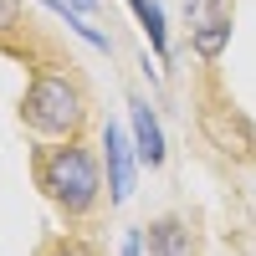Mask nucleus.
<instances>
[{
	"label": "nucleus",
	"instance_id": "3",
	"mask_svg": "<svg viewBox=\"0 0 256 256\" xmlns=\"http://www.w3.org/2000/svg\"><path fill=\"white\" fill-rule=\"evenodd\" d=\"M138 148H134V134L123 123H108L102 128V174H108V205H123L134 195V180H138Z\"/></svg>",
	"mask_w": 256,
	"mask_h": 256
},
{
	"label": "nucleus",
	"instance_id": "2",
	"mask_svg": "<svg viewBox=\"0 0 256 256\" xmlns=\"http://www.w3.org/2000/svg\"><path fill=\"white\" fill-rule=\"evenodd\" d=\"M88 108L92 102L82 77L72 72V62H52V67H36L26 98H20V123L36 138H82Z\"/></svg>",
	"mask_w": 256,
	"mask_h": 256
},
{
	"label": "nucleus",
	"instance_id": "9",
	"mask_svg": "<svg viewBox=\"0 0 256 256\" xmlns=\"http://www.w3.org/2000/svg\"><path fill=\"white\" fill-rule=\"evenodd\" d=\"M216 16H230V0H184V20H190V31L205 26V20H216Z\"/></svg>",
	"mask_w": 256,
	"mask_h": 256
},
{
	"label": "nucleus",
	"instance_id": "1",
	"mask_svg": "<svg viewBox=\"0 0 256 256\" xmlns=\"http://www.w3.org/2000/svg\"><path fill=\"white\" fill-rule=\"evenodd\" d=\"M36 184L67 220H88L92 210L102 205V154L88 148L82 138H56L52 148L36 154Z\"/></svg>",
	"mask_w": 256,
	"mask_h": 256
},
{
	"label": "nucleus",
	"instance_id": "13",
	"mask_svg": "<svg viewBox=\"0 0 256 256\" xmlns=\"http://www.w3.org/2000/svg\"><path fill=\"white\" fill-rule=\"evenodd\" d=\"M72 6H77V10H88V16H92V10H98V0H72Z\"/></svg>",
	"mask_w": 256,
	"mask_h": 256
},
{
	"label": "nucleus",
	"instance_id": "5",
	"mask_svg": "<svg viewBox=\"0 0 256 256\" xmlns=\"http://www.w3.org/2000/svg\"><path fill=\"white\" fill-rule=\"evenodd\" d=\"M148 256H195V230H190L180 216H159L144 226Z\"/></svg>",
	"mask_w": 256,
	"mask_h": 256
},
{
	"label": "nucleus",
	"instance_id": "4",
	"mask_svg": "<svg viewBox=\"0 0 256 256\" xmlns=\"http://www.w3.org/2000/svg\"><path fill=\"white\" fill-rule=\"evenodd\" d=\"M128 134H134V148H138L144 169H159V164L169 159V144H164V123H159V113L148 108L144 98H128Z\"/></svg>",
	"mask_w": 256,
	"mask_h": 256
},
{
	"label": "nucleus",
	"instance_id": "7",
	"mask_svg": "<svg viewBox=\"0 0 256 256\" xmlns=\"http://www.w3.org/2000/svg\"><path fill=\"white\" fill-rule=\"evenodd\" d=\"M41 6H46V10L56 16V20H67V31H72V36H82V41H88L92 52H113V41H108V31H98V26H88V20H82L88 10H77L72 0H41Z\"/></svg>",
	"mask_w": 256,
	"mask_h": 256
},
{
	"label": "nucleus",
	"instance_id": "11",
	"mask_svg": "<svg viewBox=\"0 0 256 256\" xmlns=\"http://www.w3.org/2000/svg\"><path fill=\"white\" fill-rule=\"evenodd\" d=\"M26 20H20V0H0V41L6 36H16Z\"/></svg>",
	"mask_w": 256,
	"mask_h": 256
},
{
	"label": "nucleus",
	"instance_id": "10",
	"mask_svg": "<svg viewBox=\"0 0 256 256\" xmlns=\"http://www.w3.org/2000/svg\"><path fill=\"white\" fill-rule=\"evenodd\" d=\"M41 256H98V246H92V241H82V236H62V241H52Z\"/></svg>",
	"mask_w": 256,
	"mask_h": 256
},
{
	"label": "nucleus",
	"instance_id": "12",
	"mask_svg": "<svg viewBox=\"0 0 256 256\" xmlns=\"http://www.w3.org/2000/svg\"><path fill=\"white\" fill-rule=\"evenodd\" d=\"M144 246H148V241H144V226H138V230H123V246H118V251H123V256H144Z\"/></svg>",
	"mask_w": 256,
	"mask_h": 256
},
{
	"label": "nucleus",
	"instance_id": "8",
	"mask_svg": "<svg viewBox=\"0 0 256 256\" xmlns=\"http://www.w3.org/2000/svg\"><path fill=\"white\" fill-rule=\"evenodd\" d=\"M190 46H195V56L216 62L230 46V16H216V20H205V26H195V31H190Z\"/></svg>",
	"mask_w": 256,
	"mask_h": 256
},
{
	"label": "nucleus",
	"instance_id": "6",
	"mask_svg": "<svg viewBox=\"0 0 256 256\" xmlns=\"http://www.w3.org/2000/svg\"><path fill=\"white\" fill-rule=\"evenodd\" d=\"M128 10L138 16V26L148 36V46H154V56L169 62V20H164V6H159V0H128Z\"/></svg>",
	"mask_w": 256,
	"mask_h": 256
}]
</instances>
